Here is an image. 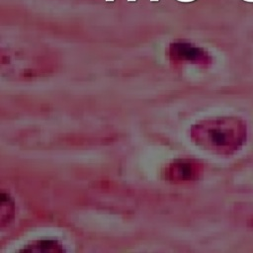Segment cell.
Instances as JSON below:
<instances>
[{"instance_id": "cell-1", "label": "cell", "mask_w": 253, "mask_h": 253, "mask_svg": "<svg viewBox=\"0 0 253 253\" xmlns=\"http://www.w3.org/2000/svg\"><path fill=\"white\" fill-rule=\"evenodd\" d=\"M193 141L203 149L219 155L238 151L246 141L245 123L235 117H221L201 121L191 129Z\"/></svg>"}, {"instance_id": "cell-2", "label": "cell", "mask_w": 253, "mask_h": 253, "mask_svg": "<svg viewBox=\"0 0 253 253\" xmlns=\"http://www.w3.org/2000/svg\"><path fill=\"white\" fill-rule=\"evenodd\" d=\"M201 173V165L194 161L179 160L169 168V176L173 181H193Z\"/></svg>"}, {"instance_id": "cell-3", "label": "cell", "mask_w": 253, "mask_h": 253, "mask_svg": "<svg viewBox=\"0 0 253 253\" xmlns=\"http://www.w3.org/2000/svg\"><path fill=\"white\" fill-rule=\"evenodd\" d=\"M21 251L32 252H63L65 251L63 245L55 239H40L26 244Z\"/></svg>"}, {"instance_id": "cell-4", "label": "cell", "mask_w": 253, "mask_h": 253, "mask_svg": "<svg viewBox=\"0 0 253 253\" xmlns=\"http://www.w3.org/2000/svg\"><path fill=\"white\" fill-rule=\"evenodd\" d=\"M16 208L15 203L9 193L2 191L1 193V207H0V220L1 227L4 228L6 225H9L10 222L15 217Z\"/></svg>"}, {"instance_id": "cell-5", "label": "cell", "mask_w": 253, "mask_h": 253, "mask_svg": "<svg viewBox=\"0 0 253 253\" xmlns=\"http://www.w3.org/2000/svg\"><path fill=\"white\" fill-rule=\"evenodd\" d=\"M177 1L183 2V3H189V2H193V1H195V0H177Z\"/></svg>"}, {"instance_id": "cell-6", "label": "cell", "mask_w": 253, "mask_h": 253, "mask_svg": "<svg viewBox=\"0 0 253 253\" xmlns=\"http://www.w3.org/2000/svg\"><path fill=\"white\" fill-rule=\"evenodd\" d=\"M244 2H249V3H253V0H242Z\"/></svg>"}, {"instance_id": "cell-7", "label": "cell", "mask_w": 253, "mask_h": 253, "mask_svg": "<svg viewBox=\"0 0 253 253\" xmlns=\"http://www.w3.org/2000/svg\"><path fill=\"white\" fill-rule=\"evenodd\" d=\"M151 2H157V1H159V0H150Z\"/></svg>"}, {"instance_id": "cell-8", "label": "cell", "mask_w": 253, "mask_h": 253, "mask_svg": "<svg viewBox=\"0 0 253 253\" xmlns=\"http://www.w3.org/2000/svg\"><path fill=\"white\" fill-rule=\"evenodd\" d=\"M106 1H107V2H113L114 0H106Z\"/></svg>"}, {"instance_id": "cell-9", "label": "cell", "mask_w": 253, "mask_h": 253, "mask_svg": "<svg viewBox=\"0 0 253 253\" xmlns=\"http://www.w3.org/2000/svg\"><path fill=\"white\" fill-rule=\"evenodd\" d=\"M128 2H133V1H136V0H127Z\"/></svg>"}]
</instances>
